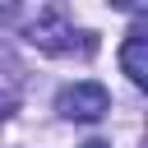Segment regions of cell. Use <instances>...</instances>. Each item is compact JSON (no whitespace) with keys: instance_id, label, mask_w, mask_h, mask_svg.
Segmentation results:
<instances>
[{"instance_id":"cell-2","label":"cell","mask_w":148,"mask_h":148,"mask_svg":"<svg viewBox=\"0 0 148 148\" xmlns=\"http://www.w3.org/2000/svg\"><path fill=\"white\" fill-rule=\"evenodd\" d=\"M28 37H32V46H37V51H51V56L74 51V23L65 18V9H60V5H51V9L28 28Z\"/></svg>"},{"instance_id":"cell-4","label":"cell","mask_w":148,"mask_h":148,"mask_svg":"<svg viewBox=\"0 0 148 148\" xmlns=\"http://www.w3.org/2000/svg\"><path fill=\"white\" fill-rule=\"evenodd\" d=\"M111 5H116V9H125V14H134V9H139V0H111Z\"/></svg>"},{"instance_id":"cell-5","label":"cell","mask_w":148,"mask_h":148,"mask_svg":"<svg viewBox=\"0 0 148 148\" xmlns=\"http://www.w3.org/2000/svg\"><path fill=\"white\" fill-rule=\"evenodd\" d=\"M14 9H18V0H0V18H9Z\"/></svg>"},{"instance_id":"cell-1","label":"cell","mask_w":148,"mask_h":148,"mask_svg":"<svg viewBox=\"0 0 148 148\" xmlns=\"http://www.w3.org/2000/svg\"><path fill=\"white\" fill-rule=\"evenodd\" d=\"M56 111L65 116V120H102L106 111H111V92L97 83V79H79V83H69V88H60V97H56Z\"/></svg>"},{"instance_id":"cell-3","label":"cell","mask_w":148,"mask_h":148,"mask_svg":"<svg viewBox=\"0 0 148 148\" xmlns=\"http://www.w3.org/2000/svg\"><path fill=\"white\" fill-rule=\"evenodd\" d=\"M120 69L130 74L134 88L148 83V28H143V23L130 28V37H125V46H120Z\"/></svg>"},{"instance_id":"cell-6","label":"cell","mask_w":148,"mask_h":148,"mask_svg":"<svg viewBox=\"0 0 148 148\" xmlns=\"http://www.w3.org/2000/svg\"><path fill=\"white\" fill-rule=\"evenodd\" d=\"M83 148H111V143H102V139H88V143H83Z\"/></svg>"}]
</instances>
